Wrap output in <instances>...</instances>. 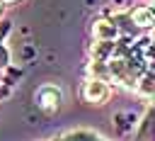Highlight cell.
I'll return each mask as SVG.
<instances>
[{
  "label": "cell",
  "mask_w": 155,
  "mask_h": 141,
  "mask_svg": "<svg viewBox=\"0 0 155 141\" xmlns=\"http://www.w3.org/2000/svg\"><path fill=\"white\" fill-rule=\"evenodd\" d=\"M82 97H85L87 102H92V105L107 102V97H109V85H107V80H102V78H87L85 85H82Z\"/></svg>",
  "instance_id": "6da1fadb"
},
{
  "label": "cell",
  "mask_w": 155,
  "mask_h": 141,
  "mask_svg": "<svg viewBox=\"0 0 155 141\" xmlns=\"http://www.w3.org/2000/svg\"><path fill=\"white\" fill-rule=\"evenodd\" d=\"M92 36H94V41H119L121 29L114 19L99 17V19L92 22Z\"/></svg>",
  "instance_id": "7a4b0ae2"
},
{
  "label": "cell",
  "mask_w": 155,
  "mask_h": 141,
  "mask_svg": "<svg viewBox=\"0 0 155 141\" xmlns=\"http://www.w3.org/2000/svg\"><path fill=\"white\" fill-rule=\"evenodd\" d=\"M131 53L143 63V68L148 73H155V44H153V39H140L138 44L131 46Z\"/></svg>",
  "instance_id": "3957f363"
},
{
  "label": "cell",
  "mask_w": 155,
  "mask_h": 141,
  "mask_svg": "<svg viewBox=\"0 0 155 141\" xmlns=\"http://www.w3.org/2000/svg\"><path fill=\"white\" fill-rule=\"evenodd\" d=\"M131 22L136 29H155V7L153 5H140L131 10Z\"/></svg>",
  "instance_id": "277c9868"
},
{
  "label": "cell",
  "mask_w": 155,
  "mask_h": 141,
  "mask_svg": "<svg viewBox=\"0 0 155 141\" xmlns=\"http://www.w3.org/2000/svg\"><path fill=\"white\" fill-rule=\"evenodd\" d=\"M138 141H155V109H150L148 117L143 119L140 131H138Z\"/></svg>",
  "instance_id": "5b68a950"
},
{
  "label": "cell",
  "mask_w": 155,
  "mask_h": 141,
  "mask_svg": "<svg viewBox=\"0 0 155 141\" xmlns=\"http://www.w3.org/2000/svg\"><path fill=\"white\" fill-rule=\"evenodd\" d=\"M136 90L140 95H145V97H155V73H145L140 78V83H138Z\"/></svg>",
  "instance_id": "8992f818"
},
{
  "label": "cell",
  "mask_w": 155,
  "mask_h": 141,
  "mask_svg": "<svg viewBox=\"0 0 155 141\" xmlns=\"http://www.w3.org/2000/svg\"><path fill=\"white\" fill-rule=\"evenodd\" d=\"M58 141H102L99 136H94L92 131H70L65 136H61Z\"/></svg>",
  "instance_id": "52a82bcc"
},
{
  "label": "cell",
  "mask_w": 155,
  "mask_h": 141,
  "mask_svg": "<svg viewBox=\"0 0 155 141\" xmlns=\"http://www.w3.org/2000/svg\"><path fill=\"white\" fill-rule=\"evenodd\" d=\"M10 63V53H7V49L2 46V41H0V68H5Z\"/></svg>",
  "instance_id": "ba28073f"
},
{
  "label": "cell",
  "mask_w": 155,
  "mask_h": 141,
  "mask_svg": "<svg viewBox=\"0 0 155 141\" xmlns=\"http://www.w3.org/2000/svg\"><path fill=\"white\" fill-rule=\"evenodd\" d=\"M2 5H15V2H19V0H0Z\"/></svg>",
  "instance_id": "9c48e42d"
},
{
  "label": "cell",
  "mask_w": 155,
  "mask_h": 141,
  "mask_svg": "<svg viewBox=\"0 0 155 141\" xmlns=\"http://www.w3.org/2000/svg\"><path fill=\"white\" fill-rule=\"evenodd\" d=\"M153 39H155V29H153Z\"/></svg>",
  "instance_id": "30bf717a"
},
{
  "label": "cell",
  "mask_w": 155,
  "mask_h": 141,
  "mask_svg": "<svg viewBox=\"0 0 155 141\" xmlns=\"http://www.w3.org/2000/svg\"><path fill=\"white\" fill-rule=\"evenodd\" d=\"M0 12H2V2H0Z\"/></svg>",
  "instance_id": "8fae6325"
},
{
  "label": "cell",
  "mask_w": 155,
  "mask_h": 141,
  "mask_svg": "<svg viewBox=\"0 0 155 141\" xmlns=\"http://www.w3.org/2000/svg\"><path fill=\"white\" fill-rule=\"evenodd\" d=\"M153 7H155V2H153Z\"/></svg>",
  "instance_id": "7c38bea8"
},
{
  "label": "cell",
  "mask_w": 155,
  "mask_h": 141,
  "mask_svg": "<svg viewBox=\"0 0 155 141\" xmlns=\"http://www.w3.org/2000/svg\"><path fill=\"white\" fill-rule=\"evenodd\" d=\"M0 80H2V78H0Z\"/></svg>",
  "instance_id": "4fadbf2b"
}]
</instances>
